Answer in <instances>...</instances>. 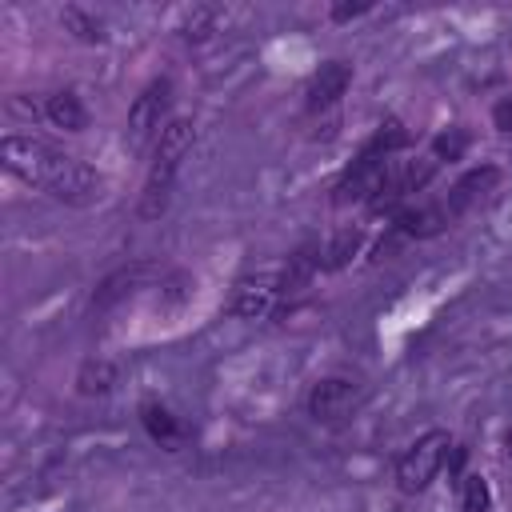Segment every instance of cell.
Masks as SVG:
<instances>
[{"instance_id": "obj_1", "label": "cell", "mask_w": 512, "mask_h": 512, "mask_svg": "<svg viewBox=\"0 0 512 512\" xmlns=\"http://www.w3.org/2000/svg\"><path fill=\"white\" fill-rule=\"evenodd\" d=\"M0 160L12 176H20L24 184L48 192L60 204L72 208H88L104 196V176L96 168H88L80 156L56 148L44 136H28V132H8L0 140Z\"/></svg>"}, {"instance_id": "obj_2", "label": "cell", "mask_w": 512, "mask_h": 512, "mask_svg": "<svg viewBox=\"0 0 512 512\" xmlns=\"http://www.w3.org/2000/svg\"><path fill=\"white\" fill-rule=\"evenodd\" d=\"M408 144H412L408 128H404L400 120H384V124L364 140V148L352 156V164L340 172V180L332 184V204H336V208L368 204V200H372V192L380 188V180H384L388 164L396 160V152H400V148H408Z\"/></svg>"}, {"instance_id": "obj_3", "label": "cell", "mask_w": 512, "mask_h": 512, "mask_svg": "<svg viewBox=\"0 0 512 512\" xmlns=\"http://www.w3.org/2000/svg\"><path fill=\"white\" fill-rule=\"evenodd\" d=\"M192 140H196V124L188 116H172L168 128L160 132L156 148H152V164H148L144 192H140V220L164 216L172 188H176V172H180L184 156L192 152Z\"/></svg>"}, {"instance_id": "obj_4", "label": "cell", "mask_w": 512, "mask_h": 512, "mask_svg": "<svg viewBox=\"0 0 512 512\" xmlns=\"http://www.w3.org/2000/svg\"><path fill=\"white\" fill-rule=\"evenodd\" d=\"M452 436L444 432V428H428V432H420L404 452H400V460H396V488L400 492H408V496H416V492H424L440 472H444V464L452 460Z\"/></svg>"}, {"instance_id": "obj_5", "label": "cell", "mask_w": 512, "mask_h": 512, "mask_svg": "<svg viewBox=\"0 0 512 512\" xmlns=\"http://www.w3.org/2000/svg\"><path fill=\"white\" fill-rule=\"evenodd\" d=\"M168 120H172V80L168 76H156V80H148L140 88V96L128 108V128H124L128 148L132 152L156 148V140L168 128Z\"/></svg>"}, {"instance_id": "obj_6", "label": "cell", "mask_w": 512, "mask_h": 512, "mask_svg": "<svg viewBox=\"0 0 512 512\" xmlns=\"http://www.w3.org/2000/svg\"><path fill=\"white\" fill-rule=\"evenodd\" d=\"M436 160L432 156H416V160H392L380 188L372 192V200L364 204L372 216H396L400 208H408L416 200V192L428 188V180L436 176Z\"/></svg>"}, {"instance_id": "obj_7", "label": "cell", "mask_w": 512, "mask_h": 512, "mask_svg": "<svg viewBox=\"0 0 512 512\" xmlns=\"http://www.w3.org/2000/svg\"><path fill=\"white\" fill-rule=\"evenodd\" d=\"M368 400V384L348 376V372H332V376H320L312 388H308V416L316 424H340L344 416H352L360 404Z\"/></svg>"}, {"instance_id": "obj_8", "label": "cell", "mask_w": 512, "mask_h": 512, "mask_svg": "<svg viewBox=\"0 0 512 512\" xmlns=\"http://www.w3.org/2000/svg\"><path fill=\"white\" fill-rule=\"evenodd\" d=\"M500 180H504V172H500L496 164H476V168H468V172L448 188V196H440L448 220L456 224L460 216H468L472 208H480V204L500 188Z\"/></svg>"}, {"instance_id": "obj_9", "label": "cell", "mask_w": 512, "mask_h": 512, "mask_svg": "<svg viewBox=\"0 0 512 512\" xmlns=\"http://www.w3.org/2000/svg\"><path fill=\"white\" fill-rule=\"evenodd\" d=\"M276 304H280V276H268V272L240 276L228 296V312L236 320H260V316L276 312Z\"/></svg>"}, {"instance_id": "obj_10", "label": "cell", "mask_w": 512, "mask_h": 512, "mask_svg": "<svg viewBox=\"0 0 512 512\" xmlns=\"http://www.w3.org/2000/svg\"><path fill=\"white\" fill-rule=\"evenodd\" d=\"M348 84H352V64H348V60H324V64L312 72L308 88H304V108H308L312 116L336 108L340 96L348 92Z\"/></svg>"}, {"instance_id": "obj_11", "label": "cell", "mask_w": 512, "mask_h": 512, "mask_svg": "<svg viewBox=\"0 0 512 512\" xmlns=\"http://www.w3.org/2000/svg\"><path fill=\"white\" fill-rule=\"evenodd\" d=\"M148 276H152V264H148V260H132V264L112 268V272L96 284V292H92V312H112V308L124 304L136 288H144Z\"/></svg>"}, {"instance_id": "obj_12", "label": "cell", "mask_w": 512, "mask_h": 512, "mask_svg": "<svg viewBox=\"0 0 512 512\" xmlns=\"http://www.w3.org/2000/svg\"><path fill=\"white\" fill-rule=\"evenodd\" d=\"M392 228L404 236V240H432V236H440L444 228H452V220H448V212H444V204L440 200H412L408 208H400L396 216H392Z\"/></svg>"}, {"instance_id": "obj_13", "label": "cell", "mask_w": 512, "mask_h": 512, "mask_svg": "<svg viewBox=\"0 0 512 512\" xmlns=\"http://www.w3.org/2000/svg\"><path fill=\"white\" fill-rule=\"evenodd\" d=\"M316 272H324V268H320V244H300V248L288 256L284 272H280V304H276V312H280L284 304H292L296 296H304L308 284L316 280Z\"/></svg>"}, {"instance_id": "obj_14", "label": "cell", "mask_w": 512, "mask_h": 512, "mask_svg": "<svg viewBox=\"0 0 512 512\" xmlns=\"http://www.w3.org/2000/svg\"><path fill=\"white\" fill-rule=\"evenodd\" d=\"M40 112H44V120H48L52 128H64V132H84V128H88V108H84V100H80L72 88L52 92Z\"/></svg>"}, {"instance_id": "obj_15", "label": "cell", "mask_w": 512, "mask_h": 512, "mask_svg": "<svg viewBox=\"0 0 512 512\" xmlns=\"http://www.w3.org/2000/svg\"><path fill=\"white\" fill-rule=\"evenodd\" d=\"M140 424H144V432L160 444V448H180V440H184V424L172 416V408L168 404H160V400H144L140 404Z\"/></svg>"}, {"instance_id": "obj_16", "label": "cell", "mask_w": 512, "mask_h": 512, "mask_svg": "<svg viewBox=\"0 0 512 512\" xmlns=\"http://www.w3.org/2000/svg\"><path fill=\"white\" fill-rule=\"evenodd\" d=\"M360 248H364V228H340V232H332L328 244H320V268L340 272L344 264H352V256Z\"/></svg>"}, {"instance_id": "obj_17", "label": "cell", "mask_w": 512, "mask_h": 512, "mask_svg": "<svg viewBox=\"0 0 512 512\" xmlns=\"http://www.w3.org/2000/svg\"><path fill=\"white\" fill-rule=\"evenodd\" d=\"M60 24H64V32H72L80 44H104V40H108L104 20H100L96 12H88V8H80V4L60 8Z\"/></svg>"}, {"instance_id": "obj_18", "label": "cell", "mask_w": 512, "mask_h": 512, "mask_svg": "<svg viewBox=\"0 0 512 512\" xmlns=\"http://www.w3.org/2000/svg\"><path fill=\"white\" fill-rule=\"evenodd\" d=\"M120 372L112 360H84L80 372H76V392L80 396H108L116 388Z\"/></svg>"}, {"instance_id": "obj_19", "label": "cell", "mask_w": 512, "mask_h": 512, "mask_svg": "<svg viewBox=\"0 0 512 512\" xmlns=\"http://www.w3.org/2000/svg\"><path fill=\"white\" fill-rule=\"evenodd\" d=\"M456 484H460V512H492V488L480 472H464Z\"/></svg>"}, {"instance_id": "obj_20", "label": "cell", "mask_w": 512, "mask_h": 512, "mask_svg": "<svg viewBox=\"0 0 512 512\" xmlns=\"http://www.w3.org/2000/svg\"><path fill=\"white\" fill-rule=\"evenodd\" d=\"M468 144H472V136H468V128H460V124H452L448 132H436V136H432V152H428V156H432L436 164H444V160L452 164V160H460V156L468 152Z\"/></svg>"}, {"instance_id": "obj_21", "label": "cell", "mask_w": 512, "mask_h": 512, "mask_svg": "<svg viewBox=\"0 0 512 512\" xmlns=\"http://www.w3.org/2000/svg\"><path fill=\"white\" fill-rule=\"evenodd\" d=\"M492 128L500 136H512V92H504L496 104H492Z\"/></svg>"}, {"instance_id": "obj_22", "label": "cell", "mask_w": 512, "mask_h": 512, "mask_svg": "<svg viewBox=\"0 0 512 512\" xmlns=\"http://www.w3.org/2000/svg\"><path fill=\"white\" fill-rule=\"evenodd\" d=\"M364 12H372L368 0H360V4H332V20H352V16H364Z\"/></svg>"}]
</instances>
